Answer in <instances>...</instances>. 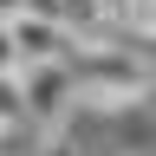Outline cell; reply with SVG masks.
Wrapping results in <instances>:
<instances>
[{"mask_svg":"<svg viewBox=\"0 0 156 156\" xmlns=\"http://www.w3.org/2000/svg\"><path fill=\"white\" fill-rule=\"evenodd\" d=\"M72 78V104H130L150 98V52L124 46V39H78L65 58Z\"/></svg>","mask_w":156,"mask_h":156,"instance_id":"cell-1","label":"cell"},{"mask_svg":"<svg viewBox=\"0 0 156 156\" xmlns=\"http://www.w3.org/2000/svg\"><path fill=\"white\" fill-rule=\"evenodd\" d=\"M20 98H26V124L52 130L58 117L72 111V78H65V58H58V65H20Z\"/></svg>","mask_w":156,"mask_h":156,"instance_id":"cell-3","label":"cell"},{"mask_svg":"<svg viewBox=\"0 0 156 156\" xmlns=\"http://www.w3.org/2000/svg\"><path fill=\"white\" fill-rule=\"evenodd\" d=\"M7 39H13V72H20V65H58V58H72V46H78L58 20L26 13V7L7 20Z\"/></svg>","mask_w":156,"mask_h":156,"instance_id":"cell-2","label":"cell"},{"mask_svg":"<svg viewBox=\"0 0 156 156\" xmlns=\"http://www.w3.org/2000/svg\"><path fill=\"white\" fill-rule=\"evenodd\" d=\"M0 72H13V39H7V20H0Z\"/></svg>","mask_w":156,"mask_h":156,"instance_id":"cell-5","label":"cell"},{"mask_svg":"<svg viewBox=\"0 0 156 156\" xmlns=\"http://www.w3.org/2000/svg\"><path fill=\"white\" fill-rule=\"evenodd\" d=\"M0 130H33L26 98H20V72H0Z\"/></svg>","mask_w":156,"mask_h":156,"instance_id":"cell-4","label":"cell"},{"mask_svg":"<svg viewBox=\"0 0 156 156\" xmlns=\"http://www.w3.org/2000/svg\"><path fill=\"white\" fill-rule=\"evenodd\" d=\"M20 7H26V0H0V20H13V13H20Z\"/></svg>","mask_w":156,"mask_h":156,"instance_id":"cell-6","label":"cell"}]
</instances>
